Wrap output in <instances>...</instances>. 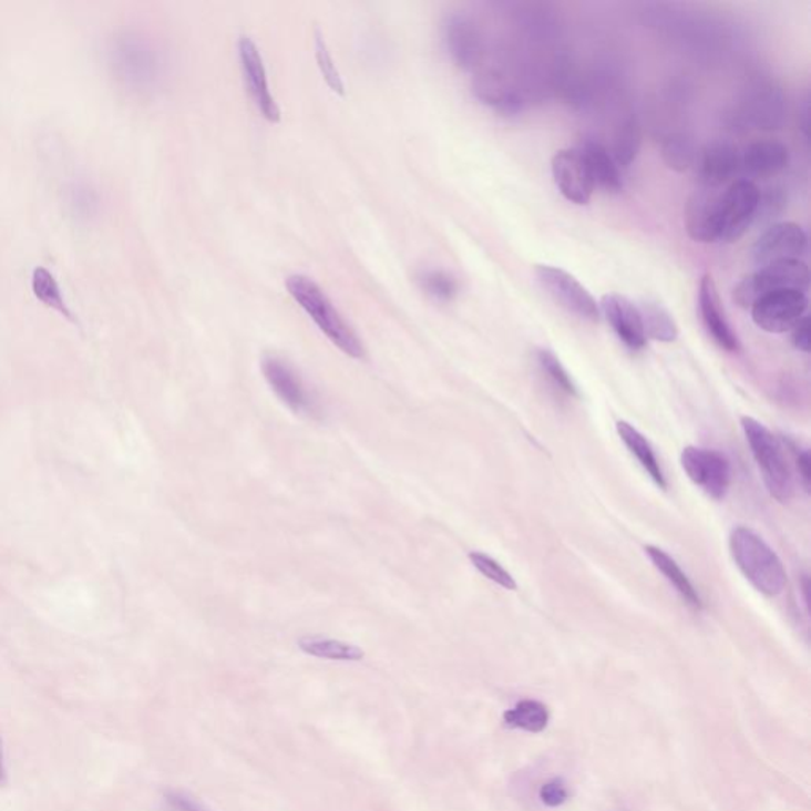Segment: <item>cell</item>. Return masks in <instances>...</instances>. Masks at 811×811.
I'll return each instance as SVG.
<instances>
[{"label": "cell", "instance_id": "cell-4", "mask_svg": "<svg viewBox=\"0 0 811 811\" xmlns=\"http://www.w3.org/2000/svg\"><path fill=\"white\" fill-rule=\"evenodd\" d=\"M742 429L770 496L788 503L794 496V479L783 444L766 425L753 418H742Z\"/></svg>", "mask_w": 811, "mask_h": 811}, {"label": "cell", "instance_id": "cell-14", "mask_svg": "<svg viewBox=\"0 0 811 811\" xmlns=\"http://www.w3.org/2000/svg\"><path fill=\"white\" fill-rule=\"evenodd\" d=\"M552 175L563 197L575 205H588L592 201V176L578 150H562L552 158Z\"/></svg>", "mask_w": 811, "mask_h": 811}, {"label": "cell", "instance_id": "cell-6", "mask_svg": "<svg viewBox=\"0 0 811 811\" xmlns=\"http://www.w3.org/2000/svg\"><path fill=\"white\" fill-rule=\"evenodd\" d=\"M761 191L748 179H739L722 192L718 205L717 242L733 243L747 234L758 217Z\"/></svg>", "mask_w": 811, "mask_h": 811}, {"label": "cell", "instance_id": "cell-18", "mask_svg": "<svg viewBox=\"0 0 811 811\" xmlns=\"http://www.w3.org/2000/svg\"><path fill=\"white\" fill-rule=\"evenodd\" d=\"M720 197L721 194H718L717 189L700 186L689 197L685 209V226L689 237L695 242H717Z\"/></svg>", "mask_w": 811, "mask_h": 811}, {"label": "cell", "instance_id": "cell-37", "mask_svg": "<svg viewBox=\"0 0 811 811\" xmlns=\"http://www.w3.org/2000/svg\"><path fill=\"white\" fill-rule=\"evenodd\" d=\"M541 799L551 807L562 805L563 802H566L567 789L562 781L553 780L542 787Z\"/></svg>", "mask_w": 811, "mask_h": 811}, {"label": "cell", "instance_id": "cell-30", "mask_svg": "<svg viewBox=\"0 0 811 811\" xmlns=\"http://www.w3.org/2000/svg\"><path fill=\"white\" fill-rule=\"evenodd\" d=\"M640 150V129L634 120H626L618 129L614 142V157L617 165L629 167Z\"/></svg>", "mask_w": 811, "mask_h": 811}, {"label": "cell", "instance_id": "cell-11", "mask_svg": "<svg viewBox=\"0 0 811 811\" xmlns=\"http://www.w3.org/2000/svg\"><path fill=\"white\" fill-rule=\"evenodd\" d=\"M444 42L452 61L459 68L473 72L484 59V37L478 21L468 13L449 14L444 23Z\"/></svg>", "mask_w": 811, "mask_h": 811}, {"label": "cell", "instance_id": "cell-26", "mask_svg": "<svg viewBox=\"0 0 811 811\" xmlns=\"http://www.w3.org/2000/svg\"><path fill=\"white\" fill-rule=\"evenodd\" d=\"M298 647L306 655L331 659V661H360L365 658V651L357 645L341 643V640L330 639V637H301L298 640Z\"/></svg>", "mask_w": 811, "mask_h": 811}, {"label": "cell", "instance_id": "cell-38", "mask_svg": "<svg viewBox=\"0 0 811 811\" xmlns=\"http://www.w3.org/2000/svg\"><path fill=\"white\" fill-rule=\"evenodd\" d=\"M810 317L803 316L802 319L792 328V342L795 349L802 352H810Z\"/></svg>", "mask_w": 811, "mask_h": 811}, {"label": "cell", "instance_id": "cell-10", "mask_svg": "<svg viewBox=\"0 0 811 811\" xmlns=\"http://www.w3.org/2000/svg\"><path fill=\"white\" fill-rule=\"evenodd\" d=\"M809 298L799 290H781L759 298L751 306V317L756 326L767 333H784L805 316Z\"/></svg>", "mask_w": 811, "mask_h": 811}, {"label": "cell", "instance_id": "cell-1", "mask_svg": "<svg viewBox=\"0 0 811 811\" xmlns=\"http://www.w3.org/2000/svg\"><path fill=\"white\" fill-rule=\"evenodd\" d=\"M733 563L748 582L762 595L776 597L783 593L788 575L780 556L758 533L737 526L729 536Z\"/></svg>", "mask_w": 811, "mask_h": 811}, {"label": "cell", "instance_id": "cell-15", "mask_svg": "<svg viewBox=\"0 0 811 811\" xmlns=\"http://www.w3.org/2000/svg\"><path fill=\"white\" fill-rule=\"evenodd\" d=\"M699 186L718 189L740 170L739 147L729 140H714L696 157Z\"/></svg>", "mask_w": 811, "mask_h": 811}, {"label": "cell", "instance_id": "cell-2", "mask_svg": "<svg viewBox=\"0 0 811 811\" xmlns=\"http://www.w3.org/2000/svg\"><path fill=\"white\" fill-rule=\"evenodd\" d=\"M114 79L134 92L156 90L162 79V59L146 37L123 32L114 37L106 50Z\"/></svg>", "mask_w": 811, "mask_h": 811}, {"label": "cell", "instance_id": "cell-5", "mask_svg": "<svg viewBox=\"0 0 811 811\" xmlns=\"http://www.w3.org/2000/svg\"><path fill=\"white\" fill-rule=\"evenodd\" d=\"M809 286L810 271L805 261H776V264L766 265L761 270L747 276L737 284L733 300L742 308H751L759 298L766 297V295L781 292V290L807 292Z\"/></svg>", "mask_w": 811, "mask_h": 811}, {"label": "cell", "instance_id": "cell-40", "mask_svg": "<svg viewBox=\"0 0 811 811\" xmlns=\"http://www.w3.org/2000/svg\"><path fill=\"white\" fill-rule=\"evenodd\" d=\"M7 781H9V776H7L6 754H3V742L0 737V788L6 787Z\"/></svg>", "mask_w": 811, "mask_h": 811}, {"label": "cell", "instance_id": "cell-8", "mask_svg": "<svg viewBox=\"0 0 811 811\" xmlns=\"http://www.w3.org/2000/svg\"><path fill=\"white\" fill-rule=\"evenodd\" d=\"M534 273H536L542 289L551 295L553 300L563 309H566L569 315L592 324L599 320V305L571 273L547 264L536 265Z\"/></svg>", "mask_w": 811, "mask_h": 811}, {"label": "cell", "instance_id": "cell-23", "mask_svg": "<svg viewBox=\"0 0 811 811\" xmlns=\"http://www.w3.org/2000/svg\"><path fill=\"white\" fill-rule=\"evenodd\" d=\"M617 433L618 437H620L623 444L628 448V451L636 456L640 466H643L644 470L647 471V474L650 475L651 481H654L659 489L666 490L667 482L665 471H663L661 464H659L658 459H656L654 448H651L647 438H645L639 430L634 429L632 423L625 422V420H620V422L617 423Z\"/></svg>", "mask_w": 811, "mask_h": 811}, {"label": "cell", "instance_id": "cell-19", "mask_svg": "<svg viewBox=\"0 0 811 811\" xmlns=\"http://www.w3.org/2000/svg\"><path fill=\"white\" fill-rule=\"evenodd\" d=\"M578 153L584 157L586 168L592 176L593 186L618 194L623 189V178L617 162L612 157L606 147L596 142L595 138H584L578 147Z\"/></svg>", "mask_w": 811, "mask_h": 811}, {"label": "cell", "instance_id": "cell-31", "mask_svg": "<svg viewBox=\"0 0 811 811\" xmlns=\"http://www.w3.org/2000/svg\"><path fill=\"white\" fill-rule=\"evenodd\" d=\"M537 361H540L542 371L545 372V376L551 379V382L560 392L567 394V397H577V387H575L573 378L552 350L541 349L537 352Z\"/></svg>", "mask_w": 811, "mask_h": 811}, {"label": "cell", "instance_id": "cell-39", "mask_svg": "<svg viewBox=\"0 0 811 811\" xmlns=\"http://www.w3.org/2000/svg\"><path fill=\"white\" fill-rule=\"evenodd\" d=\"M795 468L799 471L800 482H802L803 489L810 492V453L809 451H800L795 455Z\"/></svg>", "mask_w": 811, "mask_h": 811}, {"label": "cell", "instance_id": "cell-17", "mask_svg": "<svg viewBox=\"0 0 811 811\" xmlns=\"http://www.w3.org/2000/svg\"><path fill=\"white\" fill-rule=\"evenodd\" d=\"M699 312L710 337L721 349L728 350V352H737L740 349L739 338L732 330L729 320L726 319L717 284L711 275H704L700 279Z\"/></svg>", "mask_w": 811, "mask_h": 811}, {"label": "cell", "instance_id": "cell-21", "mask_svg": "<svg viewBox=\"0 0 811 811\" xmlns=\"http://www.w3.org/2000/svg\"><path fill=\"white\" fill-rule=\"evenodd\" d=\"M473 90L475 97L503 114H514L520 110V99L493 70L478 73L474 76Z\"/></svg>", "mask_w": 811, "mask_h": 811}, {"label": "cell", "instance_id": "cell-3", "mask_svg": "<svg viewBox=\"0 0 811 811\" xmlns=\"http://www.w3.org/2000/svg\"><path fill=\"white\" fill-rule=\"evenodd\" d=\"M287 290L295 301L304 308L306 315L315 320L319 330L339 350L352 359H363L365 348L352 327L339 315L327 294L311 278L304 275L290 276L286 281Z\"/></svg>", "mask_w": 811, "mask_h": 811}, {"label": "cell", "instance_id": "cell-33", "mask_svg": "<svg viewBox=\"0 0 811 811\" xmlns=\"http://www.w3.org/2000/svg\"><path fill=\"white\" fill-rule=\"evenodd\" d=\"M470 560L475 569L482 575H485L489 581L495 582L496 585L511 589V592L517 589V582L514 581L512 574L507 573L492 556L485 555L482 552H471Z\"/></svg>", "mask_w": 811, "mask_h": 811}, {"label": "cell", "instance_id": "cell-29", "mask_svg": "<svg viewBox=\"0 0 811 811\" xmlns=\"http://www.w3.org/2000/svg\"><path fill=\"white\" fill-rule=\"evenodd\" d=\"M663 157L667 167L676 170V172H687L689 167L696 164L698 150L689 136L685 134H674L666 140L663 145Z\"/></svg>", "mask_w": 811, "mask_h": 811}, {"label": "cell", "instance_id": "cell-20", "mask_svg": "<svg viewBox=\"0 0 811 811\" xmlns=\"http://www.w3.org/2000/svg\"><path fill=\"white\" fill-rule=\"evenodd\" d=\"M789 158L787 145L777 140H761L740 154V168L751 176H773L788 167Z\"/></svg>", "mask_w": 811, "mask_h": 811}, {"label": "cell", "instance_id": "cell-7", "mask_svg": "<svg viewBox=\"0 0 811 811\" xmlns=\"http://www.w3.org/2000/svg\"><path fill=\"white\" fill-rule=\"evenodd\" d=\"M261 372L276 397L295 414L308 419L322 418L319 400L289 361L278 356H265Z\"/></svg>", "mask_w": 811, "mask_h": 811}, {"label": "cell", "instance_id": "cell-13", "mask_svg": "<svg viewBox=\"0 0 811 811\" xmlns=\"http://www.w3.org/2000/svg\"><path fill=\"white\" fill-rule=\"evenodd\" d=\"M239 61H242L243 75H245L246 88L250 97L265 120L270 123H279L281 112L276 105L275 97L268 86L267 72H265L264 58L259 48L249 39L243 35L238 43Z\"/></svg>", "mask_w": 811, "mask_h": 811}, {"label": "cell", "instance_id": "cell-32", "mask_svg": "<svg viewBox=\"0 0 811 811\" xmlns=\"http://www.w3.org/2000/svg\"><path fill=\"white\" fill-rule=\"evenodd\" d=\"M420 287L440 301H452L459 294V283L442 270H425L418 276Z\"/></svg>", "mask_w": 811, "mask_h": 811}, {"label": "cell", "instance_id": "cell-16", "mask_svg": "<svg viewBox=\"0 0 811 811\" xmlns=\"http://www.w3.org/2000/svg\"><path fill=\"white\" fill-rule=\"evenodd\" d=\"M599 311L604 312L607 322L614 328L615 333L626 348L643 350L647 346V335H645L639 308L625 295H604L600 298Z\"/></svg>", "mask_w": 811, "mask_h": 811}, {"label": "cell", "instance_id": "cell-12", "mask_svg": "<svg viewBox=\"0 0 811 811\" xmlns=\"http://www.w3.org/2000/svg\"><path fill=\"white\" fill-rule=\"evenodd\" d=\"M807 248L809 238L799 224H773L756 242L753 259L761 267L776 261L800 260L805 256Z\"/></svg>", "mask_w": 811, "mask_h": 811}, {"label": "cell", "instance_id": "cell-34", "mask_svg": "<svg viewBox=\"0 0 811 811\" xmlns=\"http://www.w3.org/2000/svg\"><path fill=\"white\" fill-rule=\"evenodd\" d=\"M316 58L317 62H319L320 72H322L324 79H326L331 91L338 92V94H345V84H342L337 65H335L333 58H331L326 40H324L320 32L316 34Z\"/></svg>", "mask_w": 811, "mask_h": 811}, {"label": "cell", "instance_id": "cell-25", "mask_svg": "<svg viewBox=\"0 0 811 811\" xmlns=\"http://www.w3.org/2000/svg\"><path fill=\"white\" fill-rule=\"evenodd\" d=\"M31 290L40 304L59 312L69 322L75 324V326L79 324L53 271L48 270L47 267H35L31 275Z\"/></svg>", "mask_w": 811, "mask_h": 811}, {"label": "cell", "instance_id": "cell-22", "mask_svg": "<svg viewBox=\"0 0 811 811\" xmlns=\"http://www.w3.org/2000/svg\"><path fill=\"white\" fill-rule=\"evenodd\" d=\"M783 97L776 88H761L751 95L743 120L756 129H777L783 123Z\"/></svg>", "mask_w": 811, "mask_h": 811}, {"label": "cell", "instance_id": "cell-24", "mask_svg": "<svg viewBox=\"0 0 811 811\" xmlns=\"http://www.w3.org/2000/svg\"><path fill=\"white\" fill-rule=\"evenodd\" d=\"M645 553H647L648 558L651 560L656 569L665 575L667 582L676 588V592L681 596V599H684L692 610H700V608H702V599H700L698 589H696L691 582H689L688 575L681 571V567L678 566L676 560H674L673 556L667 555V553L661 551V548L655 547V545H647V547H645Z\"/></svg>", "mask_w": 811, "mask_h": 811}, {"label": "cell", "instance_id": "cell-36", "mask_svg": "<svg viewBox=\"0 0 811 811\" xmlns=\"http://www.w3.org/2000/svg\"><path fill=\"white\" fill-rule=\"evenodd\" d=\"M164 802L167 811H208L198 800L183 791L165 792Z\"/></svg>", "mask_w": 811, "mask_h": 811}, {"label": "cell", "instance_id": "cell-27", "mask_svg": "<svg viewBox=\"0 0 811 811\" xmlns=\"http://www.w3.org/2000/svg\"><path fill=\"white\" fill-rule=\"evenodd\" d=\"M640 317H643L644 330L647 338L661 342H673L678 338V327L674 317L659 301H640Z\"/></svg>", "mask_w": 811, "mask_h": 811}, {"label": "cell", "instance_id": "cell-28", "mask_svg": "<svg viewBox=\"0 0 811 811\" xmlns=\"http://www.w3.org/2000/svg\"><path fill=\"white\" fill-rule=\"evenodd\" d=\"M504 721L511 728L528 732H541L548 722V710L537 700H522L504 715Z\"/></svg>", "mask_w": 811, "mask_h": 811}, {"label": "cell", "instance_id": "cell-9", "mask_svg": "<svg viewBox=\"0 0 811 811\" xmlns=\"http://www.w3.org/2000/svg\"><path fill=\"white\" fill-rule=\"evenodd\" d=\"M681 468L711 500L721 501L731 486V463L721 452L688 445L680 455Z\"/></svg>", "mask_w": 811, "mask_h": 811}, {"label": "cell", "instance_id": "cell-35", "mask_svg": "<svg viewBox=\"0 0 811 811\" xmlns=\"http://www.w3.org/2000/svg\"><path fill=\"white\" fill-rule=\"evenodd\" d=\"M69 203L80 216H90L97 208V195L86 183H73L69 187Z\"/></svg>", "mask_w": 811, "mask_h": 811}]
</instances>
